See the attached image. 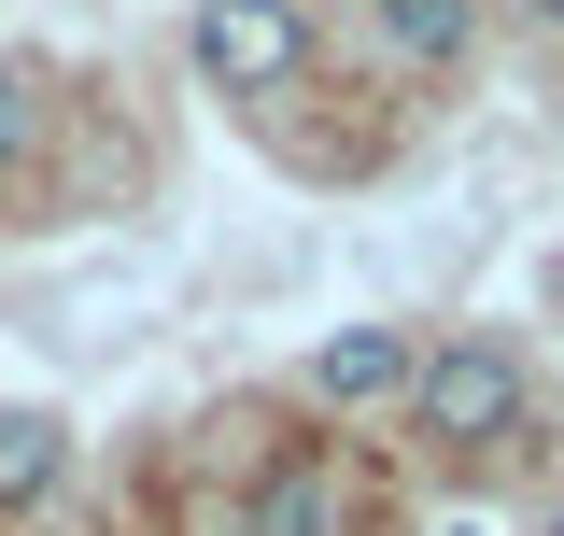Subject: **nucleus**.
Returning <instances> with one entry per match:
<instances>
[{"mask_svg": "<svg viewBox=\"0 0 564 536\" xmlns=\"http://www.w3.org/2000/svg\"><path fill=\"white\" fill-rule=\"evenodd\" d=\"M410 409H423L437 452H494V438L522 424V353H508V339H437L410 367Z\"/></svg>", "mask_w": 564, "mask_h": 536, "instance_id": "obj_1", "label": "nucleus"}, {"mask_svg": "<svg viewBox=\"0 0 564 536\" xmlns=\"http://www.w3.org/2000/svg\"><path fill=\"white\" fill-rule=\"evenodd\" d=\"M296 57H311V14H296V0H198V71L226 99L296 85Z\"/></svg>", "mask_w": 564, "mask_h": 536, "instance_id": "obj_2", "label": "nucleus"}, {"mask_svg": "<svg viewBox=\"0 0 564 536\" xmlns=\"http://www.w3.org/2000/svg\"><path fill=\"white\" fill-rule=\"evenodd\" d=\"M325 523H339L325 467H311V452H269V467H254V494H240V536H325Z\"/></svg>", "mask_w": 564, "mask_h": 536, "instance_id": "obj_3", "label": "nucleus"}, {"mask_svg": "<svg viewBox=\"0 0 564 536\" xmlns=\"http://www.w3.org/2000/svg\"><path fill=\"white\" fill-rule=\"evenodd\" d=\"M70 480V424L57 409H0V508H43Z\"/></svg>", "mask_w": 564, "mask_h": 536, "instance_id": "obj_4", "label": "nucleus"}, {"mask_svg": "<svg viewBox=\"0 0 564 536\" xmlns=\"http://www.w3.org/2000/svg\"><path fill=\"white\" fill-rule=\"evenodd\" d=\"M395 382H410V339L395 325H352V339L311 353V396H395Z\"/></svg>", "mask_w": 564, "mask_h": 536, "instance_id": "obj_5", "label": "nucleus"}, {"mask_svg": "<svg viewBox=\"0 0 564 536\" xmlns=\"http://www.w3.org/2000/svg\"><path fill=\"white\" fill-rule=\"evenodd\" d=\"M381 43L423 57V71H452V57H466V0H381Z\"/></svg>", "mask_w": 564, "mask_h": 536, "instance_id": "obj_6", "label": "nucleus"}, {"mask_svg": "<svg viewBox=\"0 0 564 536\" xmlns=\"http://www.w3.org/2000/svg\"><path fill=\"white\" fill-rule=\"evenodd\" d=\"M29 114H43V99H29V71L0 57V170H14V156H29Z\"/></svg>", "mask_w": 564, "mask_h": 536, "instance_id": "obj_7", "label": "nucleus"}, {"mask_svg": "<svg viewBox=\"0 0 564 536\" xmlns=\"http://www.w3.org/2000/svg\"><path fill=\"white\" fill-rule=\"evenodd\" d=\"M522 14H564V0H522Z\"/></svg>", "mask_w": 564, "mask_h": 536, "instance_id": "obj_8", "label": "nucleus"}, {"mask_svg": "<svg viewBox=\"0 0 564 536\" xmlns=\"http://www.w3.org/2000/svg\"><path fill=\"white\" fill-rule=\"evenodd\" d=\"M551 297H564V268H551Z\"/></svg>", "mask_w": 564, "mask_h": 536, "instance_id": "obj_9", "label": "nucleus"}, {"mask_svg": "<svg viewBox=\"0 0 564 536\" xmlns=\"http://www.w3.org/2000/svg\"><path fill=\"white\" fill-rule=\"evenodd\" d=\"M551 536H564V508H551Z\"/></svg>", "mask_w": 564, "mask_h": 536, "instance_id": "obj_10", "label": "nucleus"}]
</instances>
